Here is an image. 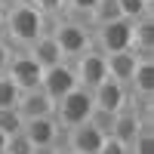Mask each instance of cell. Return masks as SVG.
<instances>
[{
	"label": "cell",
	"instance_id": "cell-1",
	"mask_svg": "<svg viewBox=\"0 0 154 154\" xmlns=\"http://www.w3.org/2000/svg\"><path fill=\"white\" fill-rule=\"evenodd\" d=\"M43 31H46V16H40V12L34 6H28L25 0H9L3 6L0 37L9 40L16 49H28Z\"/></svg>",
	"mask_w": 154,
	"mask_h": 154
},
{
	"label": "cell",
	"instance_id": "cell-2",
	"mask_svg": "<svg viewBox=\"0 0 154 154\" xmlns=\"http://www.w3.org/2000/svg\"><path fill=\"white\" fill-rule=\"evenodd\" d=\"M46 31L53 34V40L59 43L65 62H71L74 56H80L83 49L93 46V31H89V25L74 22V19H68V16H53V19H46Z\"/></svg>",
	"mask_w": 154,
	"mask_h": 154
},
{
	"label": "cell",
	"instance_id": "cell-3",
	"mask_svg": "<svg viewBox=\"0 0 154 154\" xmlns=\"http://www.w3.org/2000/svg\"><path fill=\"white\" fill-rule=\"evenodd\" d=\"M93 111V89H86L77 83L74 89H68L62 99L53 102V117L59 123V130H68L74 123H83Z\"/></svg>",
	"mask_w": 154,
	"mask_h": 154
},
{
	"label": "cell",
	"instance_id": "cell-4",
	"mask_svg": "<svg viewBox=\"0 0 154 154\" xmlns=\"http://www.w3.org/2000/svg\"><path fill=\"white\" fill-rule=\"evenodd\" d=\"M93 31V46L99 49V53H123V49H130L133 43V22L130 19H114L108 25H96Z\"/></svg>",
	"mask_w": 154,
	"mask_h": 154
},
{
	"label": "cell",
	"instance_id": "cell-5",
	"mask_svg": "<svg viewBox=\"0 0 154 154\" xmlns=\"http://www.w3.org/2000/svg\"><path fill=\"white\" fill-rule=\"evenodd\" d=\"M71 68H74V77H77L80 86L96 89L108 77V59H105V53H99L96 46H89V49H83L80 56L71 59Z\"/></svg>",
	"mask_w": 154,
	"mask_h": 154
},
{
	"label": "cell",
	"instance_id": "cell-6",
	"mask_svg": "<svg viewBox=\"0 0 154 154\" xmlns=\"http://www.w3.org/2000/svg\"><path fill=\"white\" fill-rule=\"evenodd\" d=\"M102 142H105V133L96 130L89 120L83 123H74L68 126V130H62V145H65V151H77V154H96L102 148Z\"/></svg>",
	"mask_w": 154,
	"mask_h": 154
},
{
	"label": "cell",
	"instance_id": "cell-7",
	"mask_svg": "<svg viewBox=\"0 0 154 154\" xmlns=\"http://www.w3.org/2000/svg\"><path fill=\"white\" fill-rule=\"evenodd\" d=\"M22 133L31 139L34 148H62V130L53 114H43V117H28L22 123Z\"/></svg>",
	"mask_w": 154,
	"mask_h": 154
},
{
	"label": "cell",
	"instance_id": "cell-8",
	"mask_svg": "<svg viewBox=\"0 0 154 154\" xmlns=\"http://www.w3.org/2000/svg\"><path fill=\"white\" fill-rule=\"evenodd\" d=\"M40 74H43V68L37 65L25 49H16V56H12L9 68H6V77H9V80L25 93V89H37V86H40Z\"/></svg>",
	"mask_w": 154,
	"mask_h": 154
},
{
	"label": "cell",
	"instance_id": "cell-9",
	"mask_svg": "<svg viewBox=\"0 0 154 154\" xmlns=\"http://www.w3.org/2000/svg\"><path fill=\"white\" fill-rule=\"evenodd\" d=\"M77 86V77H74V68H71V62H59V65H53V68H43V74H40V89L49 96V99H62L68 93V89H74Z\"/></svg>",
	"mask_w": 154,
	"mask_h": 154
},
{
	"label": "cell",
	"instance_id": "cell-10",
	"mask_svg": "<svg viewBox=\"0 0 154 154\" xmlns=\"http://www.w3.org/2000/svg\"><path fill=\"white\" fill-rule=\"evenodd\" d=\"M93 105L102 108V111L117 114V111H123L130 105V89H126V83H117V80H111V77H105V80L93 89Z\"/></svg>",
	"mask_w": 154,
	"mask_h": 154
},
{
	"label": "cell",
	"instance_id": "cell-11",
	"mask_svg": "<svg viewBox=\"0 0 154 154\" xmlns=\"http://www.w3.org/2000/svg\"><path fill=\"white\" fill-rule=\"evenodd\" d=\"M130 99H151L154 96V59H139L126 80Z\"/></svg>",
	"mask_w": 154,
	"mask_h": 154
},
{
	"label": "cell",
	"instance_id": "cell-12",
	"mask_svg": "<svg viewBox=\"0 0 154 154\" xmlns=\"http://www.w3.org/2000/svg\"><path fill=\"white\" fill-rule=\"evenodd\" d=\"M25 53H28L40 68H53V65H59V62H65V56H62V49H59V43L53 40L49 31H43L28 49H25Z\"/></svg>",
	"mask_w": 154,
	"mask_h": 154
},
{
	"label": "cell",
	"instance_id": "cell-13",
	"mask_svg": "<svg viewBox=\"0 0 154 154\" xmlns=\"http://www.w3.org/2000/svg\"><path fill=\"white\" fill-rule=\"evenodd\" d=\"M16 111L22 114V120H28V117H43V114H53V99H49L40 86H37V89H25V93L19 96Z\"/></svg>",
	"mask_w": 154,
	"mask_h": 154
},
{
	"label": "cell",
	"instance_id": "cell-14",
	"mask_svg": "<svg viewBox=\"0 0 154 154\" xmlns=\"http://www.w3.org/2000/svg\"><path fill=\"white\" fill-rule=\"evenodd\" d=\"M142 126H148V123H142V117L133 111V105H126L123 111H117L114 114V123H111V136L117 139V142H123V145H130L133 142V136L142 130Z\"/></svg>",
	"mask_w": 154,
	"mask_h": 154
},
{
	"label": "cell",
	"instance_id": "cell-15",
	"mask_svg": "<svg viewBox=\"0 0 154 154\" xmlns=\"http://www.w3.org/2000/svg\"><path fill=\"white\" fill-rule=\"evenodd\" d=\"M105 59H108V77H111V80H117V83H126V80H130V74H133L136 62H139V56L133 53V49L111 53V56H105Z\"/></svg>",
	"mask_w": 154,
	"mask_h": 154
},
{
	"label": "cell",
	"instance_id": "cell-16",
	"mask_svg": "<svg viewBox=\"0 0 154 154\" xmlns=\"http://www.w3.org/2000/svg\"><path fill=\"white\" fill-rule=\"evenodd\" d=\"M114 19H123L117 0H96L93 12H89V28H96V25H108Z\"/></svg>",
	"mask_w": 154,
	"mask_h": 154
},
{
	"label": "cell",
	"instance_id": "cell-17",
	"mask_svg": "<svg viewBox=\"0 0 154 154\" xmlns=\"http://www.w3.org/2000/svg\"><path fill=\"white\" fill-rule=\"evenodd\" d=\"M117 6H120V16L130 22L142 16H154V0H117Z\"/></svg>",
	"mask_w": 154,
	"mask_h": 154
},
{
	"label": "cell",
	"instance_id": "cell-18",
	"mask_svg": "<svg viewBox=\"0 0 154 154\" xmlns=\"http://www.w3.org/2000/svg\"><path fill=\"white\" fill-rule=\"evenodd\" d=\"M93 6H96V0H65L59 16H68V19H74V22L89 25V12H93Z\"/></svg>",
	"mask_w": 154,
	"mask_h": 154
},
{
	"label": "cell",
	"instance_id": "cell-19",
	"mask_svg": "<svg viewBox=\"0 0 154 154\" xmlns=\"http://www.w3.org/2000/svg\"><path fill=\"white\" fill-rule=\"evenodd\" d=\"M126 151L130 154H154V126H142L136 136H133V142L126 145Z\"/></svg>",
	"mask_w": 154,
	"mask_h": 154
},
{
	"label": "cell",
	"instance_id": "cell-20",
	"mask_svg": "<svg viewBox=\"0 0 154 154\" xmlns=\"http://www.w3.org/2000/svg\"><path fill=\"white\" fill-rule=\"evenodd\" d=\"M19 96H22V89L12 83L6 74H0V108H16Z\"/></svg>",
	"mask_w": 154,
	"mask_h": 154
},
{
	"label": "cell",
	"instance_id": "cell-21",
	"mask_svg": "<svg viewBox=\"0 0 154 154\" xmlns=\"http://www.w3.org/2000/svg\"><path fill=\"white\" fill-rule=\"evenodd\" d=\"M37 148L31 145V139L25 136L22 130L19 133H12V136H6V148H3V154H34Z\"/></svg>",
	"mask_w": 154,
	"mask_h": 154
},
{
	"label": "cell",
	"instance_id": "cell-22",
	"mask_svg": "<svg viewBox=\"0 0 154 154\" xmlns=\"http://www.w3.org/2000/svg\"><path fill=\"white\" fill-rule=\"evenodd\" d=\"M22 114L16 108H0V133L3 136H12V133H19L22 130Z\"/></svg>",
	"mask_w": 154,
	"mask_h": 154
},
{
	"label": "cell",
	"instance_id": "cell-23",
	"mask_svg": "<svg viewBox=\"0 0 154 154\" xmlns=\"http://www.w3.org/2000/svg\"><path fill=\"white\" fill-rule=\"evenodd\" d=\"M28 6H34L40 16H46V19H53V16H59L62 12V3L65 0H25Z\"/></svg>",
	"mask_w": 154,
	"mask_h": 154
},
{
	"label": "cell",
	"instance_id": "cell-24",
	"mask_svg": "<svg viewBox=\"0 0 154 154\" xmlns=\"http://www.w3.org/2000/svg\"><path fill=\"white\" fill-rule=\"evenodd\" d=\"M12 56H16V46H12L9 40H3V37H0V74H6Z\"/></svg>",
	"mask_w": 154,
	"mask_h": 154
},
{
	"label": "cell",
	"instance_id": "cell-25",
	"mask_svg": "<svg viewBox=\"0 0 154 154\" xmlns=\"http://www.w3.org/2000/svg\"><path fill=\"white\" fill-rule=\"evenodd\" d=\"M96 154H130V151H126V145L117 142L114 136H105V142H102V148H99Z\"/></svg>",
	"mask_w": 154,
	"mask_h": 154
},
{
	"label": "cell",
	"instance_id": "cell-26",
	"mask_svg": "<svg viewBox=\"0 0 154 154\" xmlns=\"http://www.w3.org/2000/svg\"><path fill=\"white\" fill-rule=\"evenodd\" d=\"M3 148H6V136L0 133V154H3Z\"/></svg>",
	"mask_w": 154,
	"mask_h": 154
},
{
	"label": "cell",
	"instance_id": "cell-27",
	"mask_svg": "<svg viewBox=\"0 0 154 154\" xmlns=\"http://www.w3.org/2000/svg\"><path fill=\"white\" fill-rule=\"evenodd\" d=\"M59 154H77V151H65V148H59Z\"/></svg>",
	"mask_w": 154,
	"mask_h": 154
},
{
	"label": "cell",
	"instance_id": "cell-28",
	"mask_svg": "<svg viewBox=\"0 0 154 154\" xmlns=\"http://www.w3.org/2000/svg\"><path fill=\"white\" fill-rule=\"evenodd\" d=\"M0 25H3V6H0Z\"/></svg>",
	"mask_w": 154,
	"mask_h": 154
},
{
	"label": "cell",
	"instance_id": "cell-29",
	"mask_svg": "<svg viewBox=\"0 0 154 154\" xmlns=\"http://www.w3.org/2000/svg\"><path fill=\"white\" fill-rule=\"evenodd\" d=\"M6 3H9V0H0V6H6Z\"/></svg>",
	"mask_w": 154,
	"mask_h": 154
}]
</instances>
